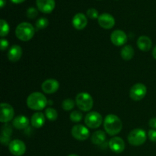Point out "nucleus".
<instances>
[{
  "mask_svg": "<svg viewBox=\"0 0 156 156\" xmlns=\"http://www.w3.org/2000/svg\"><path fill=\"white\" fill-rule=\"evenodd\" d=\"M35 34V28L28 22H21L15 29L17 38L21 41H28L32 39Z\"/></svg>",
  "mask_w": 156,
  "mask_h": 156,
  "instance_id": "3",
  "label": "nucleus"
},
{
  "mask_svg": "<svg viewBox=\"0 0 156 156\" xmlns=\"http://www.w3.org/2000/svg\"><path fill=\"white\" fill-rule=\"evenodd\" d=\"M149 125L152 129H156V117H153V118L149 120Z\"/></svg>",
  "mask_w": 156,
  "mask_h": 156,
  "instance_id": "33",
  "label": "nucleus"
},
{
  "mask_svg": "<svg viewBox=\"0 0 156 156\" xmlns=\"http://www.w3.org/2000/svg\"><path fill=\"white\" fill-rule=\"evenodd\" d=\"M134 53H135V51H134L133 47L131 45H126L120 50V56L122 59L126 61L132 59L134 56Z\"/></svg>",
  "mask_w": 156,
  "mask_h": 156,
  "instance_id": "22",
  "label": "nucleus"
},
{
  "mask_svg": "<svg viewBox=\"0 0 156 156\" xmlns=\"http://www.w3.org/2000/svg\"><path fill=\"white\" fill-rule=\"evenodd\" d=\"M111 41L114 45L120 47L127 42V35L122 30H115L111 33Z\"/></svg>",
  "mask_w": 156,
  "mask_h": 156,
  "instance_id": "11",
  "label": "nucleus"
},
{
  "mask_svg": "<svg viewBox=\"0 0 156 156\" xmlns=\"http://www.w3.org/2000/svg\"><path fill=\"white\" fill-rule=\"evenodd\" d=\"M109 148L114 153H121L125 149V143L122 138L119 136H114L110 140Z\"/></svg>",
  "mask_w": 156,
  "mask_h": 156,
  "instance_id": "15",
  "label": "nucleus"
},
{
  "mask_svg": "<svg viewBox=\"0 0 156 156\" xmlns=\"http://www.w3.org/2000/svg\"><path fill=\"white\" fill-rule=\"evenodd\" d=\"M5 5V0H0V6H1L2 9L4 7Z\"/></svg>",
  "mask_w": 156,
  "mask_h": 156,
  "instance_id": "36",
  "label": "nucleus"
},
{
  "mask_svg": "<svg viewBox=\"0 0 156 156\" xmlns=\"http://www.w3.org/2000/svg\"><path fill=\"white\" fill-rule=\"evenodd\" d=\"M26 15L30 19H34V18H35L38 15L37 9L34 7L28 8L27 12H26Z\"/></svg>",
  "mask_w": 156,
  "mask_h": 156,
  "instance_id": "28",
  "label": "nucleus"
},
{
  "mask_svg": "<svg viewBox=\"0 0 156 156\" xmlns=\"http://www.w3.org/2000/svg\"><path fill=\"white\" fill-rule=\"evenodd\" d=\"M22 56V49L19 45H13L8 51V59L12 62H18Z\"/></svg>",
  "mask_w": 156,
  "mask_h": 156,
  "instance_id": "17",
  "label": "nucleus"
},
{
  "mask_svg": "<svg viewBox=\"0 0 156 156\" xmlns=\"http://www.w3.org/2000/svg\"><path fill=\"white\" fill-rule=\"evenodd\" d=\"M152 46V40L147 36H140V37L137 40V47L140 50H141L142 51L147 52L149 50H151Z\"/></svg>",
  "mask_w": 156,
  "mask_h": 156,
  "instance_id": "18",
  "label": "nucleus"
},
{
  "mask_svg": "<svg viewBox=\"0 0 156 156\" xmlns=\"http://www.w3.org/2000/svg\"><path fill=\"white\" fill-rule=\"evenodd\" d=\"M76 103L81 111L85 112L91 111L94 105L92 97L86 92H81L78 94L76 97Z\"/></svg>",
  "mask_w": 156,
  "mask_h": 156,
  "instance_id": "4",
  "label": "nucleus"
},
{
  "mask_svg": "<svg viewBox=\"0 0 156 156\" xmlns=\"http://www.w3.org/2000/svg\"><path fill=\"white\" fill-rule=\"evenodd\" d=\"M86 14L87 16L91 18V19H98L99 17L98 12L97 9H94V8H91V9H88Z\"/></svg>",
  "mask_w": 156,
  "mask_h": 156,
  "instance_id": "29",
  "label": "nucleus"
},
{
  "mask_svg": "<svg viewBox=\"0 0 156 156\" xmlns=\"http://www.w3.org/2000/svg\"><path fill=\"white\" fill-rule=\"evenodd\" d=\"M148 136L152 142H156V129H152L148 132Z\"/></svg>",
  "mask_w": 156,
  "mask_h": 156,
  "instance_id": "31",
  "label": "nucleus"
},
{
  "mask_svg": "<svg viewBox=\"0 0 156 156\" xmlns=\"http://www.w3.org/2000/svg\"><path fill=\"white\" fill-rule=\"evenodd\" d=\"M12 124L14 127L16 129H24L28 126L29 119L24 115H18L14 118Z\"/></svg>",
  "mask_w": 156,
  "mask_h": 156,
  "instance_id": "20",
  "label": "nucleus"
},
{
  "mask_svg": "<svg viewBox=\"0 0 156 156\" xmlns=\"http://www.w3.org/2000/svg\"><path fill=\"white\" fill-rule=\"evenodd\" d=\"M0 35H1V37L3 38L7 36L9 33V30H10V27H9V24H8L7 21L4 19L0 20Z\"/></svg>",
  "mask_w": 156,
  "mask_h": 156,
  "instance_id": "23",
  "label": "nucleus"
},
{
  "mask_svg": "<svg viewBox=\"0 0 156 156\" xmlns=\"http://www.w3.org/2000/svg\"><path fill=\"white\" fill-rule=\"evenodd\" d=\"M72 136L79 141H85L89 137L90 133L87 127L82 124H76L72 128Z\"/></svg>",
  "mask_w": 156,
  "mask_h": 156,
  "instance_id": "8",
  "label": "nucleus"
},
{
  "mask_svg": "<svg viewBox=\"0 0 156 156\" xmlns=\"http://www.w3.org/2000/svg\"><path fill=\"white\" fill-rule=\"evenodd\" d=\"M75 107V101L71 98H67L64 100L62 103V108L65 111H71Z\"/></svg>",
  "mask_w": 156,
  "mask_h": 156,
  "instance_id": "26",
  "label": "nucleus"
},
{
  "mask_svg": "<svg viewBox=\"0 0 156 156\" xmlns=\"http://www.w3.org/2000/svg\"><path fill=\"white\" fill-rule=\"evenodd\" d=\"M36 5L38 10L44 14L51 13L55 9V0H36Z\"/></svg>",
  "mask_w": 156,
  "mask_h": 156,
  "instance_id": "13",
  "label": "nucleus"
},
{
  "mask_svg": "<svg viewBox=\"0 0 156 156\" xmlns=\"http://www.w3.org/2000/svg\"><path fill=\"white\" fill-rule=\"evenodd\" d=\"M104 128L110 136H116L120 133L123 128L121 120L115 114H108L104 120Z\"/></svg>",
  "mask_w": 156,
  "mask_h": 156,
  "instance_id": "1",
  "label": "nucleus"
},
{
  "mask_svg": "<svg viewBox=\"0 0 156 156\" xmlns=\"http://www.w3.org/2000/svg\"><path fill=\"white\" fill-rule=\"evenodd\" d=\"M72 24L76 30H83L88 24L86 16L83 13H77L74 15L72 20Z\"/></svg>",
  "mask_w": 156,
  "mask_h": 156,
  "instance_id": "16",
  "label": "nucleus"
},
{
  "mask_svg": "<svg viewBox=\"0 0 156 156\" xmlns=\"http://www.w3.org/2000/svg\"><path fill=\"white\" fill-rule=\"evenodd\" d=\"M15 111L13 107L8 103L1 104V114H0V121L2 123H8L11 121L14 117Z\"/></svg>",
  "mask_w": 156,
  "mask_h": 156,
  "instance_id": "10",
  "label": "nucleus"
},
{
  "mask_svg": "<svg viewBox=\"0 0 156 156\" xmlns=\"http://www.w3.org/2000/svg\"><path fill=\"white\" fill-rule=\"evenodd\" d=\"M49 24V21L47 18H44V17H42V18H39L37 21L35 23V27H36L37 30H42V29L46 28V27L48 26Z\"/></svg>",
  "mask_w": 156,
  "mask_h": 156,
  "instance_id": "25",
  "label": "nucleus"
},
{
  "mask_svg": "<svg viewBox=\"0 0 156 156\" xmlns=\"http://www.w3.org/2000/svg\"><path fill=\"white\" fill-rule=\"evenodd\" d=\"M59 83L57 80L53 79H47L41 85V89L46 94H53L58 91Z\"/></svg>",
  "mask_w": 156,
  "mask_h": 156,
  "instance_id": "14",
  "label": "nucleus"
},
{
  "mask_svg": "<svg viewBox=\"0 0 156 156\" xmlns=\"http://www.w3.org/2000/svg\"><path fill=\"white\" fill-rule=\"evenodd\" d=\"M12 133V129L11 128V126L9 124H5L2 128V136H6L10 138V136Z\"/></svg>",
  "mask_w": 156,
  "mask_h": 156,
  "instance_id": "30",
  "label": "nucleus"
},
{
  "mask_svg": "<svg viewBox=\"0 0 156 156\" xmlns=\"http://www.w3.org/2000/svg\"><path fill=\"white\" fill-rule=\"evenodd\" d=\"M30 123L33 127L40 129L45 123V116L41 112L34 113L30 118Z\"/></svg>",
  "mask_w": 156,
  "mask_h": 156,
  "instance_id": "19",
  "label": "nucleus"
},
{
  "mask_svg": "<svg viewBox=\"0 0 156 156\" xmlns=\"http://www.w3.org/2000/svg\"><path fill=\"white\" fill-rule=\"evenodd\" d=\"M47 105V99L41 92H33L27 97V105L33 111H41Z\"/></svg>",
  "mask_w": 156,
  "mask_h": 156,
  "instance_id": "2",
  "label": "nucleus"
},
{
  "mask_svg": "<svg viewBox=\"0 0 156 156\" xmlns=\"http://www.w3.org/2000/svg\"><path fill=\"white\" fill-rule=\"evenodd\" d=\"M103 122V117L96 111H91L86 114L85 117V123L88 127L91 129H97L100 127Z\"/></svg>",
  "mask_w": 156,
  "mask_h": 156,
  "instance_id": "6",
  "label": "nucleus"
},
{
  "mask_svg": "<svg viewBox=\"0 0 156 156\" xmlns=\"http://www.w3.org/2000/svg\"><path fill=\"white\" fill-rule=\"evenodd\" d=\"M98 21L99 25L102 28L107 29V30L114 27V24H115L114 18L111 14L108 13H103L99 15L98 18Z\"/></svg>",
  "mask_w": 156,
  "mask_h": 156,
  "instance_id": "12",
  "label": "nucleus"
},
{
  "mask_svg": "<svg viewBox=\"0 0 156 156\" xmlns=\"http://www.w3.org/2000/svg\"><path fill=\"white\" fill-rule=\"evenodd\" d=\"M91 140L93 144L97 145V146H101L106 140V134L102 130L95 131L91 135Z\"/></svg>",
  "mask_w": 156,
  "mask_h": 156,
  "instance_id": "21",
  "label": "nucleus"
},
{
  "mask_svg": "<svg viewBox=\"0 0 156 156\" xmlns=\"http://www.w3.org/2000/svg\"><path fill=\"white\" fill-rule=\"evenodd\" d=\"M68 156H79L78 155H76V154H71V155H68Z\"/></svg>",
  "mask_w": 156,
  "mask_h": 156,
  "instance_id": "37",
  "label": "nucleus"
},
{
  "mask_svg": "<svg viewBox=\"0 0 156 156\" xmlns=\"http://www.w3.org/2000/svg\"><path fill=\"white\" fill-rule=\"evenodd\" d=\"M152 56H153V58L155 59H156V46L155 47L153 48V50H152Z\"/></svg>",
  "mask_w": 156,
  "mask_h": 156,
  "instance_id": "35",
  "label": "nucleus"
},
{
  "mask_svg": "<svg viewBox=\"0 0 156 156\" xmlns=\"http://www.w3.org/2000/svg\"><path fill=\"white\" fill-rule=\"evenodd\" d=\"M12 3H15V4H21V3L24 2L25 0H10Z\"/></svg>",
  "mask_w": 156,
  "mask_h": 156,
  "instance_id": "34",
  "label": "nucleus"
},
{
  "mask_svg": "<svg viewBox=\"0 0 156 156\" xmlns=\"http://www.w3.org/2000/svg\"><path fill=\"white\" fill-rule=\"evenodd\" d=\"M45 116L50 121H55L58 117V113L54 108H48L45 110Z\"/></svg>",
  "mask_w": 156,
  "mask_h": 156,
  "instance_id": "24",
  "label": "nucleus"
},
{
  "mask_svg": "<svg viewBox=\"0 0 156 156\" xmlns=\"http://www.w3.org/2000/svg\"><path fill=\"white\" fill-rule=\"evenodd\" d=\"M0 46H1L2 51H4V50H7V48L9 47V41L6 39L2 38L1 41H0Z\"/></svg>",
  "mask_w": 156,
  "mask_h": 156,
  "instance_id": "32",
  "label": "nucleus"
},
{
  "mask_svg": "<svg viewBox=\"0 0 156 156\" xmlns=\"http://www.w3.org/2000/svg\"><path fill=\"white\" fill-rule=\"evenodd\" d=\"M147 94V88L143 83H136L132 86L129 91V97L135 101H139Z\"/></svg>",
  "mask_w": 156,
  "mask_h": 156,
  "instance_id": "7",
  "label": "nucleus"
},
{
  "mask_svg": "<svg viewBox=\"0 0 156 156\" xmlns=\"http://www.w3.org/2000/svg\"><path fill=\"white\" fill-rule=\"evenodd\" d=\"M128 142L134 146H140L144 144L146 141V133L144 129H134L131 131L127 136Z\"/></svg>",
  "mask_w": 156,
  "mask_h": 156,
  "instance_id": "5",
  "label": "nucleus"
},
{
  "mask_svg": "<svg viewBox=\"0 0 156 156\" xmlns=\"http://www.w3.org/2000/svg\"><path fill=\"white\" fill-rule=\"evenodd\" d=\"M69 117L72 122H73V123H79V122H80L82 120L83 114L79 111H73L70 114Z\"/></svg>",
  "mask_w": 156,
  "mask_h": 156,
  "instance_id": "27",
  "label": "nucleus"
},
{
  "mask_svg": "<svg viewBox=\"0 0 156 156\" xmlns=\"http://www.w3.org/2000/svg\"><path fill=\"white\" fill-rule=\"evenodd\" d=\"M11 153L15 156H21L26 152L25 143L20 140H14L11 141L9 146Z\"/></svg>",
  "mask_w": 156,
  "mask_h": 156,
  "instance_id": "9",
  "label": "nucleus"
}]
</instances>
